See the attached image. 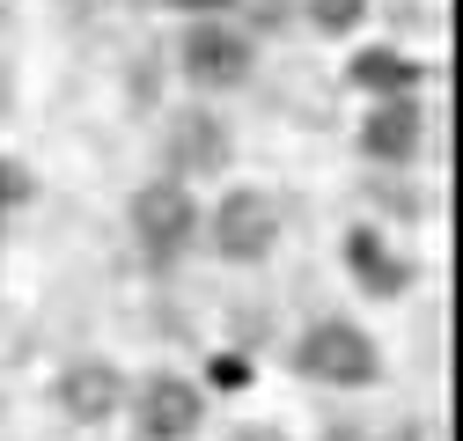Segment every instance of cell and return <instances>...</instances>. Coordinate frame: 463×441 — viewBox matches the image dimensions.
Masks as SVG:
<instances>
[{
	"label": "cell",
	"instance_id": "cell-1",
	"mask_svg": "<svg viewBox=\"0 0 463 441\" xmlns=\"http://www.w3.org/2000/svg\"><path fill=\"white\" fill-rule=\"evenodd\" d=\"M272 236H279L272 192H228V199H221V213H213V250H221V258L250 265V258L272 250Z\"/></svg>",
	"mask_w": 463,
	"mask_h": 441
},
{
	"label": "cell",
	"instance_id": "cell-2",
	"mask_svg": "<svg viewBox=\"0 0 463 441\" xmlns=\"http://www.w3.org/2000/svg\"><path fill=\"white\" fill-rule=\"evenodd\" d=\"M302 368L317 375V382H375V339L368 331H354V324H317L309 339H302Z\"/></svg>",
	"mask_w": 463,
	"mask_h": 441
},
{
	"label": "cell",
	"instance_id": "cell-3",
	"mask_svg": "<svg viewBox=\"0 0 463 441\" xmlns=\"http://www.w3.org/2000/svg\"><path fill=\"white\" fill-rule=\"evenodd\" d=\"M184 74H192L199 89H228V81L250 74V44L228 30V23H199V30L184 37Z\"/></svg>",
	"mask_w": 463,
	"mask_h": 441
},
{
	"label": "cell",
	"instance_id": "cell-4",
	"mask_svg": "<svg viewBox=\"0 0 463 441\" xmlns=\"http://www.w3.org/2000/svg\"><path fill=\"white\" fill-rule=\"evenodd\" d=\"M192 220H199V213H192V192H184V184H155V192L133 199V229H140L147 250H184Z\"/></svg>",
	"mask_w": 463,
	"mask_h": 441
},
{
	"label": "cell",
	"instance_id": "cell-5",
	"mask_svg": "<svg viewBox=\"0 0 463 441\" xmlns=\"http://www.w3.org/2000/svg\"><path fill=\"white\" fill-rule=\"evenodd\" d=\"M140 434L147 441H184L199 434V390L177 375H155L147 390H140Z\"/></svg>",
	"mask_w": 463,
	"mask_h": 441
},
{
	"label": "cell",
	"instance_id": "cell-6",
	"mask_svg": "<svg viewBox=\"0 0 463 441\" xmlns=\"http://www.w3.org/2000/svg\"><path fill=\"white\" fill-rule=\"evenodd\" d=\"M361 147L383 155V162H404V155L420 147V103H412V96L375 103V110H368V126H361Z\"/></svg>",
	"mask_w": 463,
	"mask_h": 441
},
{
	"label": "cell",
	"instance_id": "cell-7",
	"mask_svg": "<svg viewBox=\"0 0 463 441\" xmlns=\"http://www.w3.org/2000/svg\"><path fill=\"white\" fill-rule=\"evenodd\" d=\"M60 405H67L74 419H110V412H118V368H96V361L67 368V382H60Z\"/></svg>",
	"mask_w": 463,
	"mask_h": 441
},
{
	"label": "cell",
	"instance_id": "cell-8",
	"mask_svg": "<svg viewBox=\"0 0 463 441\" xmlns=\"http://www.w3.org/2000/svg\"><path fill=\"white\" fill-rule=\"evenodd\" d=\"M420 81V67L412 60H397V52H361L354 60V89H375V96H404Z\"/></svg>",
	"mask_w": 463,
	"mask_h": 441
},
{
	"label": "cell",
	"instance_id": "cell-9",
	"mask_svg": "<svg viewBox=\"0 0 463 441\" xmlns=\"http://www.w3.org/2000/svg\"><path fill=\"white\" fill-rule=\"evenodd\" d=\"M345 258L361 265V280H368L375 295H390V287H404V265H390V258H383V243H375L368 229H361V236H345Z\"/></svg>",
	"mask_w": 463,
	"mask_h": 441
},
{
	"label": "cell",
	"instance_id": "cell-10",
	"mask_svg": "<svg viewBox=\"0 0 463 441\" xmlns=\"http://www.w3.org/2000/svg\"><path fill=\"white\" fill-rule=\"evenodd\" d=\"M361 8H368V0H309V23L317 30H354Z\"/></svg>",
	"mask_w": 463,
	"mask_h": 441
},
{
	"label": "cell",
	"instance_id": "cell-11",
	"mask_svg": "<svg viewBox=\"0 0 463 441\" xmlns=\"http://www.w3.org/2000/svg\"><path fill=\"white\" fill-rule=\"evenodd\" d=\"M184 155H192V162H213V155H221V140H213L206 118H184Z\"/></svg>",
	"mask_w": 463,
	"mask_h": 441
},
{
	"label": "cell",
	"instance_id": "cell-12",
	"mask_svg": "<svg viewBox=\"0 0 463 441\" xmlns=\"http://www.w3.org/2000/svg\"><path fill=\"white\" fill-rule=\"evenodd\" d=\"M23 192H30V177L15 170V162H0V206H8V199H23Z\"/></svg>",
	"mask_w": 463,
	"mask_h": 441
}]
</instances>
